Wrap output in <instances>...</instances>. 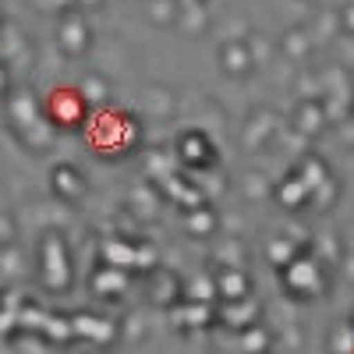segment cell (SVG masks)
Segmentation results:
<instances>
[{
	"instance_id": "cell-18",
	"label": "cell",
	"mask_w": 354,
	"mask_h": 354,
	"mask_svg": "<svg viewBox=\"0 0 354 354\" xmlns=\"http://www.w3.org/2000/svg\"><path fill=\"white\" fill-rule=\"evenodd\" d=\"M188 298H192V301H205V305H213V298H220L216 280H209V277H198L195 283H188Z\"/></svg>"
},
{
	"instance_id": "cell-17",
	"label": "cell",
	"mask_w": 354,
	"mask_h": 354,
	"mask_svg": "<svg viewBox=\"0 0 354 354\" xmlns=\"http://www.w3.org/2000/svg\"><path fill=\"white\" fill-rule=\"evenodd\" d=\"M213 227H216V216H213L209 205H198V209H192V213H188V230H192V234H198V238L213 234Z\"/></svg>"
},
{
	"instance_id": "cell-15",
	"label": "cell",
	"mask_w": 354,
	"mask_h": 354,
	"mask_svg": "<svg viewBox=\"0 0 354 354\" xmlns=\"http://www.w3.org/2000/svg\"><path fill=\"white\" fill-rule=\"evenodd\" d=\"M298 177H301V181L308 185V192H319L322 185L330 181V170H326V163H322L319 156H305V163H301Z\"/></svg>"
},
{
	"instance_id": "cell-13",
	"label": "cell",
	"mask_w": 354,
	"mask_h": 354,
	"mask_svg": "<svg viewBox=\"0 0 354 354\" xmlns=\"http://www.w3.org/2000/svg\"><path fill=\"white\" fill-rule=\"evenodd\" d=\"M75 333L88 337V340H96V344H110L113 340V322L110 319H96V315H75Z\"/></svg>"
},
{
	"instance_id": "cell-16",
	"label": "cell",
	"mask_w": 354,
	"mask_h": 354,
	"mask_svg": "<svg viewBox=\"0 0 354 354\" xmlns=\"http://www.w3.org/2000/svg\"><path fill=\"white\" fill-rule=\"evenodd\" d=\"M266 255H270V262L273 266H290L294 259H298V245H294L290 238H277V241H270V248H266Z\"/></svg>"
},
{
	"instance_id": "cell-9",
	"label": "cell",
	"mask_w": 354,
	"mask_h": 354,
	"mask_svg": "<svg viewBox=\"0 0 354 354\" xmlns=\"http://www.w3.org/2000/svg\"><path fill=\"white\" fill-rule=\"evenodd\" d=\"M88 283H93V290L103 294V298H106V294H121V290H128V270H117V266L103 262Z\"/></svg>"
},
{
	"instance_id": "cell-21",
	"label": "cell",
	"mask_w": 354,
	"mask_h": 354,
	"mask_svg": "<svg viewBox=\"0 0 354 354\" xmlns=\"http://www.w3.org/2000/svg\"><path fill=\"white\" fill-rule=\"evenodd\" d=\"M298 117H301V121H298V124H301V131H308V135L322 128V121H319V110H315V106H301V113H298Z\"/></svg>"
},
{
	"instance_id": "cell-19",
	"label": "cell",
	"mask_w": 354,
	"mask_h": 354,
	"mask_svg": "<svg viewBox=\"0 0 354 354\" xmlns=\"http://www.w3.org/2000/svg\"><path fill=\"white\" fill-rule=\"evenodd\" d=\"M241 344H245V354H266V347H270V333H266L259 322H255L252 330H245V340Z\"/></svg>"
},
{
	"instance_id": "cell-2",
	"label": "cell",
	"mask_w": 354,
	"mask_h": 354,
	"mask_svg": "<svg viewBox=\"0 0 354 354\" xmlns=\"http://www.w3.org/2000/svg\"><path fill=\"white\" fill-rule=\"evenodd\" d=\"M39 259H43V283L50 290H68L71 283V262H68V245L57 230H50L43 245H39Z\"/></svg>"
},
{
	"instance_id": "cell-22",
	"label": "cell",
	"mask_w": 354,
	"mask_h": 354,
	"mask_svg": "<svg viewBox=\"0 0 354 354\" xmlns=\"http://www.w3.org/2000/svg\"><path fill=\"white\" fill-rule=\"evenodd\" d=\"M153 18H156V21H174V18H177L174 0H153Z\"/></svg>"
},
{
	"instance_id": "cell-23",
	"label": "cell",
	"mask_w": 354,
	"mask_h": 354,
	"mask_svg": "<svg viewBox=\"0 0 354 354\" xmlns=\"http://www.w3.org/2000/svg\"><path fill=\"white\" fill-rule=\"evenodd\" d=\"M344 28L354 36V4H347V8H344Z\"/></svg>"
},
{
	"instance_id": "cell-6",
	"label": "cell",
	"mask_w": 354,
	"mask_h": 354,
	"mask_svg": "<svg viewBox=\"0 0 354 354\" xmlns=\"http://www.w3.org/2000/svg\"><path fill=\"white\" fill-rule=\"evenodd\" d=\"M57 36H61L64 53H71V57H78V53L88 50V25H85V18H82L78 11H68V15L61 18V28H57Z\"/></svg>"
},
{
	"instance_id": "cell-20",
	"label": "cell",
	"mask_w": 354,
	"mask_h": 354,
	"mask_svg": "<svg viewBox=\"0 0 354 354\" xmlns=\"http://www.w3.org/2000/svg\"><path fill=\"white\" fill-rule=\"evenodd\" d=\"M78 93H82L85 100H103V93H106V82L93 75V78H85V82L78 85Z\"/></svg>"
},
{
	"instance_id": "cell-7",
	"label": "cell",
	"mask_w": 354,
	"mask_h": 354,
	"mask_svg": "<svg viewBox=\"0 0 354 354\" xmlns=\"http://www.w3.org/2000/svg\"><path fill=\"white\" fill-rule=\"evenodd\" d=\"M50 188L57 192V198L64 202H78L85 195V181H82V170L71 167V163H57L53 174H50Z\"/></svg>"
},
{
	"instance_id": "cell-24",
	"label": "cell",
	"mask_w": 354,
	"mask_h": 354,
	"mask_svg": "<svg viewBox=\"0 0 354 354\" xmlns=\"http://www.w3.org/2000/svg\"><path fill=\"white\" fill-rule=\"evenodd\" d=\"M82 4H96V0H82Z\"/></svg>"
},
{
	"instance_id": "cell-8",
	"label": "cell",
	"mask_w": 354,
	"mask_h": 354,
	"mask_svg": "<svg viewBox=\"0 0 354 354\" xmlns=\"http://www.w3.org/2000/svg\"><path fill=\"white\" fill-rule=\"evenodd\" d=\"M213 280L220 290V301H238V298H248L252 294V277L245 270H238V266H223Z\"/></svg>"
},
{
	"instance_id": "cell-10",
	"label": "cell",
	"mask_w": 354,
	"mask_h": 354,
	"mask_svg": "<svg viewBox=\"0 0 354 354\" xmlns=\"http://www.w3.org/2000/svg\"><path fill=\"white\" fill-rule=\"evenodd\" d=\"M177 145H181V160H185V163H192V167H209V163H213V149H209V142H205L202 131L185 135Z\"/></svg>"
},
{
	"instance_id": "cell-12",
	"label": "cell",
	"mask_w": 354,
	"mask_h": 354,
	"mask_svg": "<svg viewBox=\"0 0 354 354\" xmlns=\"http://www.w3.org/2000/svg\"><path fill=\"white\" fill-rule=\"evenodd\" d=\"M213 315V305H205V301H185L181 308H174V322L177 326H185V330H202L205 322H209Z\"/></svg>"
},
{
	"instance_id": "cell-5",
	"label": "cell",
	"mask_w": 354,
	"mask_h": 354,
	"mask_svg": "<svg viewBox=\"0 0 354 354\" xmlns=\"http://www.w3.org/2000/svg\"><path fill=\"white\" fill-rule=\"evenodd\" d=\"M262 315V305L255 294H248V298H238V301H220V319H223V326L230 330H252L255 322Z\"/></svg>"
},
{
	"instance_id": "cell-4",
	"label": "cell",
	"mask_w": 354,
	"mask_h": 354,
	"mask_svg": "<svg viewBox=\"0 0 354 354\" xmlns=\"http://www.w3.org/2000/svg\"><path fill=\"white\" fill-rule=\"evenodd\" d=\"M85 117V96L78 88H57L46 100V121L61 124V128H78Z\"/></svg>"
},
{
	"instance_id": "cell-1",
	"label": "cell",
	"mask_w": 354,
	"mask_h": 354,
	"mask_svg": "<svg viewBox=\"0 0 354 354\" xmlns=\"http://www.w3.org/2000/svg\"><path fill=\"white\" fill-rule=\"evenodd\" d=\"M283 283L298 298H319L326 290V266L315 255H298L290 266H283Z\"/></svg>"
},
{
	"instance_id": "cell-14",
	"label": "cell",
	"mask_w": 354,
	"mask_h": 354,
	"mask_svg": "<svg viewBox=\"0 0 354 354\" xmlns=\"http://www.w3.org/2000/svg\"><path fill=\"white\" fill-rule=\"evenodd\" d=\"M277 198L287 205V209H298V205H305L312 198V192H308V185L301 181V177L294 174V177H287L283 185H277Z\"/></svg>"
},
{
	"instance_id": "cell-3",
	"label": "cell",
	"mask_w": 354,
	"mask_h": 354,
	"mask_svg": "<svg viewBox=\"0 0 354 354\" xmlns=\"http://www.w3.org/2000/svg\"><path fill=\"white\" fill-rule=\"evenodd\" d=\"M103 259H106V266H117V270H149L156 252L149 245H135V241H124V238H110V241H103Z\"/></svg>"
},
{
	"instance_id": "cell-11",
	"label": "cell",
	"mask_w": 354,
	"mask_h": 354,
	"mask_svg": "<svg viewBox=\"0 0 354 354\" xmlns=\"http://www.w3.org/2000/svg\"><path fill=\"white\" fill-rule=\"evenodd\" d=\"M220 64H223L227 75H248L252 64H255L248 43H227V46L220 50Z\"/></svg>"
}]
</instances>
